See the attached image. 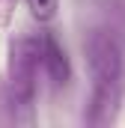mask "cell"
Instances as JSON below:
<instances>
[{"instance_id":"obj_1","label":"cell","mask_w":125,"mask_h":128,"mask_svg":"<svg viewBox=\"0 0 125 128\" xmlns=\"http://www.w3.org/2000/svg\"><path fill=\"white\" fill-rule=\"evenodd\" d=\"M84 54L90 66V98L84 110V122L92 128L110 125L122 104V80H125V45L92 24L84 39Z\"/></svg>"},{"instance_id":"obj_2","label":"cell","mask_w":125,"mask_h":128,"mask_svg":"<svg viewBox=\"0 0 125 128\" xmlns=\"http://www.w3.org/2000/svg\"><path fill=\"white\" fill-rule=\"evenodd\" d=\"M39 36H18L9 45V63H6V84H3V107L12 122H33L36 110V90H39Z\"/></svg>"},{"instance_id":"obj_3","label":"cell","mask_w":125,"mask_h":128,"mask_svg":"<svg viewBox=\"0 0 125 128\" xmlns=\"http://www.w3.org/2000/svg\"><path fill=\"white\" fill-rule=\"evenodd\" d=\"M39 54H42V74L54 90H66L72 84V63L66 54V45L51 30L39 33Z\"/></svg>"},{"instance_id":"obj_4","label":"cell","mask_w":125,"mask_h":128,"mask_svg":"<svg viewBox=\"0 0 125 128\" xmlns=\"http://www.w3.org/2000/svg\"><path fill=\"white\" fill-rule=\"evenodd\" d=\"M95 9V24L113 33L125 45V0H92Z\"/></svg>"},{"instance_id":"obj_5","label":"cell","mask_w":125,"mask_h":128,"mask_svg":"<svg viewBox=\"0 0 125 128\" xmlns=\"http://www.w3.org/2000/svg\"><path fill=\"white\" fill-rule=\"evenodd\" d=\"M27 6H30V12H33V18H36V21L48 24V21H54V18H57L60 0H27Z\"/></svg>"},{"instance_id":"obj_6","label":"cell","mask_w":125,"mask_h":128,"mask_svg":"<svg viewBox=\"0 0 125 128\" xmlns=\"http://www.w3.org/2000/svg\"><path fill=\"white\" fill-rule=\"evenodd\" d=\"M18 9V0H0V30L12 24V15Z\"/></svg>"}]
</instances>
